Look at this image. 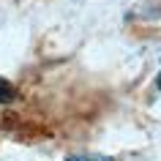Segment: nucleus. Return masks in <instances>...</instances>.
<instances>
[{"label": "nucleus", "mask_w": 161, "mask_h": 161, "mask_svg": "<svg viewBox=\"0 0 161 161\" xmlns=\"http://www.w3.org/2000/svg\"><path fill=\"white\" fill-rule=\"evenodd\" d=\"M66 161H112L109 156H82V153H79V156H68Z\"/></svg>", "instance_id": "2"}, {"label": "nucleus", "mask_w": 161, "mask_h": 161, "mask_svg": "<svg viewBox=\"0 0 161 161\" xmlns=\"http://www.w3.org/2000/svg\"><path fill=\"white\" fill-rule=\"evenodd\" d=\"M156 85H158V90H161V76H158V82H156Z\"/></svg>", "instance_id": "3"}, {"label": "nucleus", "mask_w": 161, "mask_h": 161, "mask_svg": "<svg viewBox=\"0 0 161 161\" xmlns=\"http://www.w3.org/2000/svg\"><path fill=\"white\" fill-rule=\"evenodd\" d=\"M11 98H14V87H11L8 82L0 76V104H8Z\"/></svg>", "instance_id": "1"}]
</instances>
